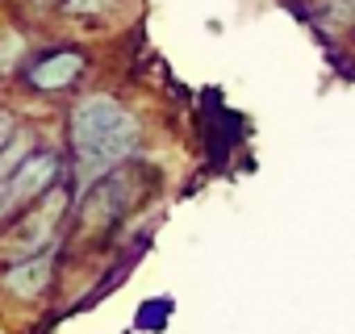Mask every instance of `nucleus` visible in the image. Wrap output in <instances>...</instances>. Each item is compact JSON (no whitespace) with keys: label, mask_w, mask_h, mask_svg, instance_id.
<instances>
[{"label":"nucleus","mask_w":355,"mask_h":334,"mask_svg":"<svg viewBox=\"0 0 355 334\" xmlns=\"http://www.w3.org/2000/svg\"><path fill=\"white\" fill-rule=\"evenodd\" d=\"M55 172H59V159H55V155H30L9 180H0V184H5L9 209H17L21 201H34V197L55 180Z\"/></svg>","instance_id":"obj_3"},{"label":"nucleus","mask_w":355,"mask_h":334,"mask_svg":"<svg viewBox=\"0 0 355 334\" xmlns=\"http://www.w3.org/2000/svg\"><path fill=\"white\" fill-rule=\"evenodd\" d=\"M80 67H84V59L71 55V51H63V55H55V59H42V63L30 71V80H34L38 88H67V84L80 76Z\"/></svg>","instance_id":"obj_5"},{"label":"nucleus","mask_w":355,"mask_h":334,"mask_svg":"<svg viewBox=\"0 0 355 334\" xmlns=\"http://www.w3.org/2000/svg\"><path fill=\"white\" fill-rule=\"evenodd\" d=\"M9 138H13V117H9V113H0V150L9 146Z\"/></svg>","instance_id":"obj_8"},{"label":"nucleus","mask_w":355,"mask_h":334,"mask_svg":"<svg viewBox=\"0 0 355 334\" xmlns=\"http://www.w3.org/2000/svg\"><path fill=\"white\" fill-rule=\"evenodd\" d=\"M71 142L84 167V180L105 176L113 163H121L138 146V121L113 96H88L71 113Z\"/></svg>","instance_id":"obj_1"},{"label":"nucleus","mask_w":355,"mask_h":334,"mask_svg":"<svg viewBox=\"0 0 355 334\" xmlns=\"http://www.w3.org/2000/svg\"><path fill=\"white\" fill-rule=\"evenodd\" d=\"M26 159H30V134L21 130V138L13 134V138H9V146L0 150V180H9V176L17 172V167L26 163Z\"/></svg>","instance_id":"obj_6"},{"label":"nucleus","mask_w":355,"mask_h":334,"mask_svg":"<svg viewBox=\"0 0 355 334\" xmlns=\"http://www.w3.org/2000/svg\"><path fill=\"white\" fill-rule=\"evenodd\" d=\"M51 255L46 251H38V255H30V259H21L9 276H5V288L13 292V297H38L42 288H46V280H51Z\"/></svg>","instance_id":"obj_4"},{"label":"nucleus","mask_w":355,"mask_h":334,"mask_svg":"<svg viewBox=\"0 0 355 334\" xmlns=\"http://www.w3.org/2000/svg\"><path fill=\"white\" fill-rule=\"evenodd\" d=\"M9 55H13V42H5V46H0V63H9Z\"/></svg>","instance_id":"obj_9"},{"label":"nucleus","mask_w":355,"mask_h":334,"mask_svg":"<svg viewBox=\"0 0 355 334\" xmlns=\"http://www.w3.org/2000/svg\"><path fill=\"white\" fill-rule=\"evenodd\" d=\"M105 5H109V0H67L71 13H101Z\"/></svg>","instance_id":"obj_7"},{"label":"nucleus","mask_w":355,"mask_h":334,"mask_svg":"<svg viewBox=\"0 0 355 334\" xmlns=\"http://www.w3.org/2000/svg\"><path fill=\"white\" fill-rule=\"evenodd\" d=\"M63 209H67V197H63V193H51L38 209H30V213L21 218V226H17V234L5 243V251H9V255H38V251H46V243L55 238V226H59Z\"/></svg>","instance_id":"obj_2"},{"label":"nucleus","mask_w":355,"mask_h":334,"mask_svg":"<svg viewBox=\"0 0 355 334\" xmlns=\"http://www.w3.org/2000/svg\"><path fill=\"white\" fill-rule=\"evenodd\" d=\"M9 213V201H5V184H0V218Z\"/></svg>","instance_id":"obj_10"}]
</instances>
